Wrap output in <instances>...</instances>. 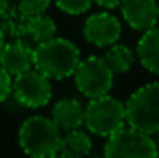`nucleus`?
I'll use <instances>...</instances> for the list:
<instances>
[{"instance_id":"f257e3e1","label":"nucleus","mask_w":159,"mask_h":158,"mask_svg":"<svg viewBox=\"0 0 159 158\" xmlns=\"http://www.w3.org/2000/svg\"><path fill=\"white\" fill-rule=\"evenodd\" d=\"M80 60L79 48L65 37H53L36 47L34 67L50 79L60 81L74 76Z\"/></svg>"},{"instance_id":"f03ea898","label":"nucleus","mask_w":159,"mask_h":158,"mask_svg":"<svg viewBox=\"0 0 159 158\" xmlns=\"http://www.w3.org/2000/svg\"><path fill=\"white\" fill-rule=\"evenodd\" d=\"M60 127L51 118L40 115L30 116L19 129V146L20 149L34 158H48L59 155L62 133Z\"/></svg>"},{"instance_id":"7ed1b4c3","label":"nucleus","mask_w":159,"mask_h":158,"mask_svg":"<svg viewBox=\"0 0 159 158\" xmlns=\"http://www.w3.org/2000/svg\"><path fill=\"white\" fill-rule=\"evenodd\" d=\"M127 124L145 133H159V82L136 89L125 103Z\"/></svg>"},{"instance_id":"20e7f679","label":"nucleus","mask_w":159,"mask_h":158,"mask_svg":"<svg viewBox=\"0 0 159 158\" xmlns=\"http://www.w3.org/2000/svg\"><path fill=\"white\" fill-rule=\"evenodd\" d=\"M127 122V110L125 104L111 96L110 93L90 99L85 107V121L84 126L90 133L98 136L108 138L119 129H122Z\"/></svg>"},{"instance_id":"39448f33","label":"nucleus","mask_w":159,"mask_h":158,"mask_svg":"<svg viewBox=\"0 0 159 158\" xmlns=\"http://www.w3.org/2000/svg\"><path fill=\"white\" fill-rule=\"evenodd\" d=\"M158 146L150 133H145L133 126L122 127L107 138L104 155L110 158H153Z\"/></svg>"},{"instance_id":"423d86ee","label":"nucleus","mask_w":159,"mask_h":158,"mask_svg":"<svg viewBox=\"0 0 159 158\" xmlns=\"http://www.w3.org/2000/svg\"><path fill=\"white\" fill-rule=\"evenodd\" d=\"M74 82L84 96L93 99L110 93L114 82V73L104 57L88 56L80 60L74 71Z\"/></svg>"},{"instance_id":"0eeeda50","label":"nucleus","mask_w":159,"mask_h":158,"mask_svg":"<svg viewBox=\"0 0 159 158\" xmlns=\"http://www.w3.org/2000/svg\"><path fill=\"white\" fill-rule=\"evenodd\" d=\"M12 96L20 105L26 108H40L51 101L53 89L50 78L39 71L36 67L17 76L12 82Z\"/></svg>"},{"instance_id":"6e6552de","label":"nucleus","mask_w":159,"mask_h":158,"mask_svg":"<svg viewBox=\"0 0 159 158\" xmlns=\"http://www.w3.org/2000/svg\"><path fill=\"white\" fill-rule=\"evenodd\" d=\"M122 25L111 12H94L84 23V37L96 47H110L120 37Z\"/></svg>"},{"instance_id":"1a4fd4ad","label":"nucleus","mask_w":159,"mask_h":158,"mask_svg":"<svg viewBox=\"0 0 159 158\" xmlns=\"http://www.w3.org/2000/svg\"><path fill=\"white\" fill-rule=\"evenodd\" d=\"M120 14L136 31H148L159 23V6L156 0H122Z\"/></svg>"},{"instance_id":"9d476101","label":"nucleus","mask_w":159,"mask_h":158,"mask_svg":"<svg viewBox=\"0 0 159 158\" xmlns=\"http://www.w3.org/2000/svg\"><path fill=\"white\" fill-rule=\"evenodd\" d=\"M34 57L36 48L23 39H12V42L6 44L0 53V65L12 76H17L34 67Z\"/></svg>"},{"instance_id":"9b49d317","label":"nucleus","mask_w":159,"mask_h":158,"mask_svg":"<svg viewBox=\"0 0 159 158\" xmlns=\"http://www.w3.org/2000/svg\"><path fill=\"white\" fill-rule=\"evenodd\" d=\"M51 118L60 127V130L68 132L79 129L85 121V107L74 98H65L54 104Z\"/></svg>"},{"instance_id":"f8f14e48","label":"nucleus","mask_w":159,"mask_h":158,"mask_svg":"<svg viewBox=\"0 0 159 158\" xmlns=\"http://www.w3.org/2000/svg\"><path fill=\"white\" fill-rule=\"evenodd\" d=\"M136 53L145 70L159 74V26L144 31L138 41Z\"/></svg>"},{"instance_id":"ddd939ff","label":"nucleus","mask_w":159,"mask_h":158,"mask_svg":"<svg viewBox=\"0 0 159 158\" xmlns=\"http://www.w3.org/2000/svg\"><path fill=\"white\" fill-rule=\"evenodd\" d=\"M91 149H93V141L90 135L80 129H73L65 132V135L62 136L59 155L68 158H79L88 155Z\"/></svg>"},{"instance_id":"4468645a","label":"nucleus","mask_w":159,"mask_h":158,"mask_svg":"<svg viewBox=\"0 0 159 158\" xmlns=\"http://www.w3.org/2000/svg\"><path fill=\"white\" fill-rule=\"evenodd\" d=\"M30 16L22 11V8L17 5H9V8L2 14L0 25L5 31V34L11 39H25L28 37V23Z\"/></svg>"},{"instance_id":"2eb2a0df","label":"nucleus","mask_w":159,"mask_h":158,"mask_svg":"<svg viewBox=\"0 0 159 158\" xmlns=\"http://www.w3.org/2000/svg\"><path fill=\"white\" fill-rule=\"evenodd\" d=\"M104 59L107 60L108 67L113 70L114 74H122L130 71L134 64V53L125 44H113L108 47Z\"/></svg>"},{"instance_id":"dca6fc26","label":"nucleus","mask_w":159,"mask_h":158,"mask_svg":"<svg viewBox=\"0 0 159 158\" xmlns=\"http://www.w3.org/2000/svg\"><path fill=\"white\" fill-rule=\"evenodd\" d=\"M56 33H57V25L53 17L47 14H39L30 19L28 37H31L36 44H42V42L53 39L56 37Z\"/></svg>"},{"instance_id":"f3484780","label":"nucleus","mask_w":159,"mask_h":158,"mask_svg":"<svg viewBox=\"0 0 159 158\" xmlns=\"http://www.w3.org/2000/svg\"><path fill=\"white\" fill-rule=\"evenodd\" d=\"M93 2L94 0H54L56 6L60 11L71 16H79V14L87 12L91 8Z\"/></svg>"},{"instance_id":"a211bd4d","label":"nucleus","mask_w":159,"mask_h":158,"mask_svg":"<svg viewBox=\"0 0 159 158\" xmlns=\"http://www.w3.org/2000/svg\"><path fill=\"white\" fill-rule=\"evenodd\" d=\"M50 5H51V0H19V6L30 17L45 14Z\"/></svg>"},{"instance_id":"6ab92c4d","label":"nucleus","mask_w":159,"mask_h":158,"mask_svg":"<svg viewBox=\"0 0 159 158\" xmlns=\"http://www.w3.org/2000/svg\"><path fill=\"white\" fill-rule=\"evenodd\" d=\"M12 82L14 76L0 65V103H3L9 95H12Z\"/></svg>"},{"instance_id":"aec40b11","label":"nucleus","mask_w":159,"mask_h":158,"mask_svg":"<svg viewBox=\"0 0 159 158\" xmlns=\"http://www.w3.org/2000/svg\"><path fill=\"white\" fill-rule=\"evenodd\" d=\"M94 2L105 9H114V8L120 6V3H122V0H94Z\"/></svg>"},{"instance_id":"412c9836","label":"nucleus","mask_w":159,"mask_h":158,"mask_svg":"<svg viewBox=\"0 0 159 158\" xmlns=\"http://www.w3.org/2000/svg\"><path fill=\"white\" fill-rule=\"evenodd\" d=\"M9 5H11V0H0V17H2V14L9 8Z\"/></svg>"},{"instance_id":"4be33fe9","label":"nucleus","mask_w":159,"mask_h":158,"mask_svg":"<svg viewBox=\"0 0 159 158\" xmlns=\"http://www.w3.org/2000/svg\"><path fill=\"white\" fill-rule=\"evenodd\" d=\"M5 45H6V34H5L2 25H0V53H2V50H3Z\"/></svg>"}]
</instances>
